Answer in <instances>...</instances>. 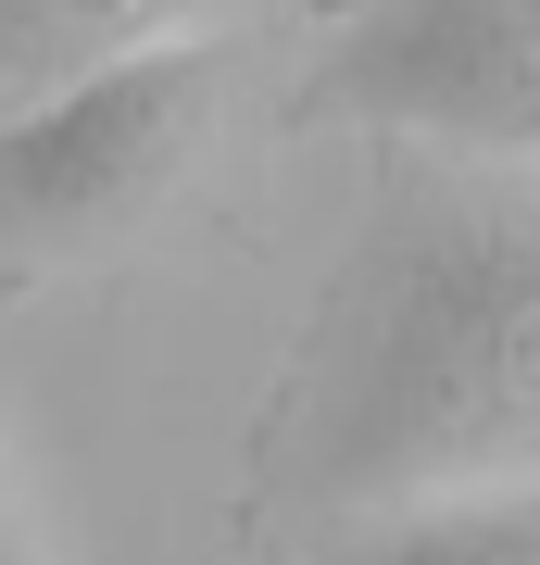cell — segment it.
Listing matches in <instances>:
<instances>
[{"instance_id": "1", "label": "cell", "mask_w": 540, "mask_h": 565, "mask_svg": "<svg viewBox=\"0 0 540 565\" xmlns=\"http://www.w3.org/2000/svg\"><path fill=\"white\" fill-rule=\"evenodd\" d=\"M540 465V202L478 163H390L264 390L252 490L289 527H352Z\"/></svg>"}, {"instance_id": "2", "label": "cell", "mask_w": 540, "mask_h": 565, "mask_svg": "<svg viewBox=\"0 0 540 565\" xmlns=\"http://www.w3.org/2000/svg\"><path fill=\"white\" fill-rule=\"evenodd\" d=\"M214 114H226V51L189 25H163L114 63H76L63 88L0 102V289L139 239L189 189Z\"/></svg>"}, {"instance_id": "3", "label": "cell", "mask_w": 540, "mask_h": 565, "mask_svg": "<svg viewBox=\"0 0 540 565\" xmlns=\"http://www.w3.org/2000/svg\"><path fill=\"white\" fill-rule=\"evenodd\" d=\"M289 126H378L453 163H540V0H364Z\"/></svg>"}, {"instance_id": "4", "label": "cell", "mask_w": 540, "mask_h": 565, "mask_svg": "<svg viewBox=\"0 0 540 565\" xmlns=\"http://www.w3.org/2000/svg\"><path fill=\"white\" fill-rule=\"evenodd\" d=\"M315 565H540V490H441L352 515Z\"/></svg>"}, {"instance_id": "5", "label": "cell", "mask_w": 540, "mask_h": 565, "mask_svg": "<svg viewBox=\"0 0 540 565\" xmlns=\"http://www.w3.org/2000/svg\"><path fill=\"white\" fill-rule=\"evenodd\" d=\"M189 0H0V102H25V88H63L76 63H114L163 39Z\"/></svg>"}, {"instance_id": "6", "label": "cell", "mask_w": 540, "mask_h": 565, "mask_svg": "<svg viewBox=\"0 0 540 565\" xmlns=\"http://www.w3.org/2000/svg\"><path fill=\"white\" fill-rule=\"evenodd\" d=\"M0 565H39V541H25V503H13V478H0Z\"/></svg>"}]
</instances>
